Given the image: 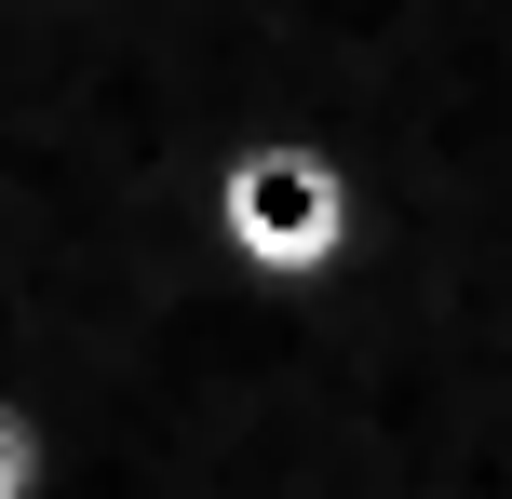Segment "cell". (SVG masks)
Returning <instances> with one entry per match:
<instances>
[{"mask_svg": "<svg viewBox=\"0 0 512 499\" xmlns=\"http://www.w3.org/2000/svg\"><path fill=\"white\" fill-rule=\"evenodd\" d=\"M203 216H216V257H230L256 297H337L364 270V243H378L364 162L337 149V135H310V122L243 135L203 176Z\"/></svg>", "mask_w": 512, "mask_h": 499, "instance_id": "6da1fadb", "label": "cell"}, {"mask_svg": "<svg viewBox=\"0 0 512 499\" xmlns=\"http://www.w3.org/2000/svg\"><path fill=\"white\" fill-rule=\"evenodd\" d=\"M0 499H68V432L27 378H0Z\"/></svg>", "mask_w": 512, "mask_h": 499, "instance_id": "7a4b0ae2", "label": "cell"}, {"mask_svg": "<svg viewBox=\"0 0 512 499\" xmlns=\"http://www.w3.org/2000/svg\"><path fill=\"white\" fill-rule=\"evenodd\" d=\"M41 14H122V0H41Z\"/></svg>", "mask_w": 512, "mask_h": 499, "instance_id": "3957f363", "label": "cell"}]
</instances>
